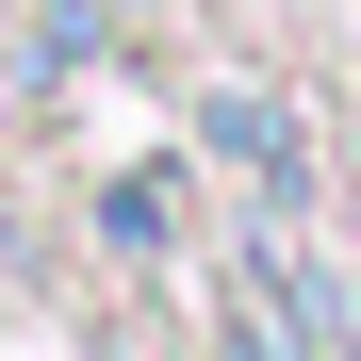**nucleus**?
<instances>
[{"label": "nucleus", "instance_id": "nucleus-2", "mask_svg": "<svg viewBox=\"0 0 361 361\" xmlns=\"http://www.w3.org/2000/svg\"><path fill=\"white\" fill-rule=\"evenodd\" d=\"M99 230H115V247L148 263V247H164V180H115V197H99Z\"/></svg>", "mask_w": 361, "mask_h": 361}, {"label": "nucleus", "instance_id": "nucleus-1", "mask_svg": "<svg viewBox=\"0 0 361 361\" xmlns=\"http://www.w3.org/2000/svg\"><path fill=\"white\" fill-rule=\"evenodd\" d=\"M214 148H247V180H263V197H295V132H279L263 99H214Z\"/></svg>", "mask_w": 361, "mask_h": 361}]
</instances>
